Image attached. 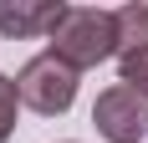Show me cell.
I'll return each instance as SVG.
<instances>
[{
	"mask_svg": "<svg viewBox=\"0 0 148 143\" xmlns=\"http://www.w3.org/2000/svg\"><path fill=\"white\" fill-rule=\"evenodd\" d=\"M46 41H51L46 51L61 56L72 72L102 67L107 56H118V15L102 10V5H66Z\"/></svg>",
	"mask_w": 148,
	"mask_h": 143,
	"instance_id": "6da1fadb",
	"label": "cell"
},
{
	"mask_svg": "<svg viewBox=\"0 0 148 143\" xmlns=\"http://www.w3.org/2000/svg\"><path fill=\"white\" fill-rule=\"evenodd\" d=\"M77 77H82V72H72L61 56H51V51L31 56L26 67L15 72L21 107H31V113H41V118H61L77 102Z\"/></svg>",
	"mask_w": 148,
	"mask_h": 143,
	"instance_id": "7a4b0ae2",
	"label": "cell"
},
{
	"mask_svg": "<svg viewBox=\"0 0 148 143\" xmlns=\"http://www.w3.org/2000/svg\"><path fill=\"white\" fill-rule=\"evenodd\" d=\"M92 128L102 133L107 143H143V133H148V102L138 97L133 87L112 82L107 92H97V102H92Z\"/></svg>",
	"mask_w": 148,
	"mask_h": 143,
	"instance_id": "3957f363",
	"label": "cell"
},
{
	"mask_svg": "<svg viewBox=\"0 0 148 143\" xmlns=\"http://www.w3.org/2000/svg\"><path fill=\"white\" fill-rule=\"evenodd\" d=\"M61 0H0V36L31 41V36H51L61 21Z\"/></svg>",
	"mask_w": 148,
	"mask_h": 143,
	"instance_id": "277c9868",
	"label": "cell"
},
{
	"mask_svg": "<svg viewBox=\"0 0 148 143\" xmlns=\"http://www.w3.org/2000/svg\"><path fill=\"white\" fill-rule=\"evenodd\" d=\"M112 15H118V56H148V5L128 0Z\"/></svg>",
	"mask_w": 148,
	"mask_h": 143,
	"instance_id": "5b68a950",
	"label": "cell"
},
{
	"mask_svg": "<svg viewBox=\"0 0 148 143\" xmlns=\"http://www.w3.org/2000/svg\"><path fill=\"white\" fill-rule=\"evenodd\" d=\"M15 113H21L15 77H5V72H0V143H10V133H15Z\"/></svg>",
	"mask_w": 148,
	"mask_h": 143,
	"instance_id": "8992f818",
	"label": "cell"
},
{
	"mask_svg": "<svg viewBox=\"0 0 148 143\" xmlns=\"http://www.w3.org/2000/svg\"><path fill=\"white\" fill-rule=\"evenodd\" d=\"M118 82L148 102V56H118Z\"/></svg>",
	"mask_w": 148,
	"mask_h": 143,
	"instance_id": "52a82bcc",
	"label": "cell"
}]
</instances>
